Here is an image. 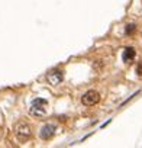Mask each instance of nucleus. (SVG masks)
Here are the masks:
<instances>
[{"label": "nucleus", "mask_w": 142, "mask_h": 148, "mask_svg": "<svg viewBox=\"0 0 142 148\" xmlns=\"http://www.w3.org/2000/svg\"><path fill=\"white\" fill-rule=\"evenodd\" d=\"M15 134H16V136H18V139H19L20 142H25V141H28V139L31 138L32 131H31V126H29L28 123L19 122V123L15 126Z\"/></svg>", "instance_id": "obj_1"}, {"label": "nucleus", "mask_w": 142, "mask_h": 148, "mask_svg": "<svg viewBox=\"0 0 142 148\" xmlns=\"http://www.w3.org/2000/svg\"><path fill=\"white\" fill-rule=\"evenodd\" d=\"M46 105H48V102L45 99H35L32 102V105H31V109H29L31 115H33V116H44L46 113Z\"/></svg>", "instance_id": "obj_2"}, {"label": "nucleus", "mask_w": 142, "mask_h": 148, "mask_svg": "<svg viewBox=\"0 0 142 148\" xmlns=\"http://www.w3.org/2000/svg\"><path fill=\"white\" fill-rule=\"evenodd\" d=\"M81 102H83L86 106H93V105H96V103L100 102V95H99L96 90H89V92H86V93L83 95Z\"/></svg>", "instance_id": "obj_3"}, {"label": "nucleus", "mask_w": 142, "mask_h": 148, "mask_svg": "<svg viewBox=\"0 0 142 148\" xmlns=\"http://www.w3.org/2000/svg\"><path fill=\"white\" fill-rule=\"evenodd\" d=\"M46 79H48V83H49L51 86H58V84L64 80V74H62L61 70H52V71L48 73Z\"/></svg>", "instance_id": "obj_4"}, {"label": "nucleus", "mask_w": 142, "mask_h": 148, "mask_svg": "<svg viewBox=\"0 0 142 148\" xmlns=\"http://www.w3.org/2000/svg\"><path fill=\"white\" fill-rule=\"evenodd\" d=\"M55 131H57V126H55L54 123H46L45 126H42V129H41V132H39V136L46 141V139L52 138V135L55 134Z\"/></svg>", "instance_id": "obj_5"}, {"label": "nucleus", "mask_w": 142, "mask_h": 148, "mask_svg": "<svg viewBox=\"0 0 142 148\" xmlns=\"http://www.w3.org/2000/svg\"><path fill=\"white\" fill-rule=\"evenodd\" d=\"M135 57H136V51H135L133 48H126V49L123 51V54H122V60H123L125 62H130Z\"/></svg>", "instance_id": "obj_6"}, {"label": "nucleus", "mask_w": 142, "mask_h": 148, "mask_svg": "<svg viewBox=\"0 0 142 148\" xmlns=\"http://www.w3.org/2000/svg\"><path fill=\"white\" fill-rule=\"evenodd\" d=\"M128 35H132L133 32H135V25L133 23H130V25H126V31H125Z\"/></svg>", "instance_id": "obj_7"}, {"label": "nucleus", "mask_w": 142, "mask_h": 148, "mask_svg": "<svg viewBox=\"0 0 142 148\" xmlns=\"http://www.w3.org/2000/svg\"><path fill=\"white\" fill-rule=\"evenodd\" d=\"M136 71H138V74H139V76H142V61L138 64V68H136Z\"/></svg>", "instance_id": "obj_8"}]
</instances>
